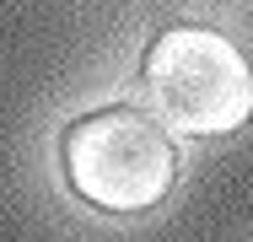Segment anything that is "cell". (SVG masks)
Returning <instances> with one entry per match:
<instances>
[{
	"instance_id": "7a4b0ae2",
	"label": "cell",
	"mask_w": 253,
	"mask_h": 242,
	"mask_svg": "<svg viewBox=\"0 0 253 242\" xmlns=\"http://www.w3.org/2000/svg\"><path fill=\"white\" fill-rule=\"evenodd\" d=\"M140 76L156 119L178 135H232L253 113V70L243 48L215 27H167L146 48Z\"/></svg>"
},
{
	"instance_id": "6da1fadb",
	"label": "cell",
	"mask_w": 253,
	"mask_h": 242,
	"mask_svg": "<svg viewBox=\"0 0 253 242\" xmlns=\"http://www.w3.org/2000/svg\"><path fill=\"white\" fill-rule=\"evenodd\" d=\"M65 183L92 210L108 215H140L172 194L178 151L156 113L140 108H97L76 119L59 140Z\"/></svg>"
}]
</instances>
